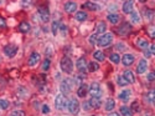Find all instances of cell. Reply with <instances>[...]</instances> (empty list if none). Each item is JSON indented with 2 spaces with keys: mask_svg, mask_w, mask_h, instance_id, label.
Here are the masks:
<instances>
[{
  "mask_svg": "<svg viewBox=\"0 0 155 116\" xmlns=\"http://www.w3.org/2000/svg\"><path fill=\"white\" fill-rule=\"evenodd\" d=\"M60 65H61V69L65 72H67V74H71L72 70H73V63H72V60L69 59L68 56H63L61 59Z\"/></svg>",
  "mask_w": 155,
  "mask_h": 116,
  "instance_id": "1",
  "label": "cell"
},
{
  "mask_svg": "<svg viewBox=\"0 0 155 116\" xmlns=\"http://www.w3.org/2000/svg\"><path fill=\"white\" fill-rule=\"evenodd\" d=\"M112 40H113V34H112V33H105V34H103V35L99 36L97 44H98V46L105 47V46H108L112 43Z\"/></svg>",
  "mask_w": 155,
  "mask_h": 116,
  "instance_id": "2",
  "label": "cell"
},
{
  "mask_svg": "<svg viewBox=\"0 0 155 116\" xmlns=\"http://www.w3.org/2000/svg\"><path fill=\"white\" fill-rule=\"evenodd\" d=\"M88 91H89V95H92V98H98L101 99L102 96V89H101V85L98 83H92L88 87Z\"/></svg>",
  "mask_w": 155,
  "mask_h": 116,
  "instance_id": "3",
  "label": "cell"
},
{
  "mask_svg": "<svg viewBox=\"0 0 155 116\" xmlns=\"http://www.w3.org/2000/svg\"><path fill=\"white\" fill-rule=\"evenodd\" d=\"M55 106L57 110H63L65 107H68V102L66 100V98L63 96L62 94H58L55 99Z\"/></svg>",
  "mask_w": 155,
  "mask_h": 116,
  "instance_id": "4",
  "label": "cell"
},
{
  "mask_svg": "<svg viewBox=\"0 0 155 116\" xmlns=\"http://www.w3.org/2000/svg\"><path fill=\"white\" fill-rule=\"evenodd\" d=\"M68 110L72 115H77L80 111V102L77 99H71L68 102Z\"/></svg>",
  "mask_w": 155,
  "mask_h": 116,
  "instance_id": "5",
  "label": "cell"
},
{
  "mask_svg": "<svg viewBox=\"0 0 155 116\" xmlns=\"http://www.w3.org/2000/svg\"><path fill=\"white\" fill-rule=\"evenodd\" d=\"M76 65H77L78 71L81 72V75L86 76V67H88V65H87V61H86V59H84V56H82V58H80L78 60H77Z\"/></svg>",
  "mask_w": 155,
  "mask_h": 116,
  "instance_id": "6",
  "label": "cell"
},
{
  "mask_svg": "<svg viewBox=\"0 0 155 116\" xmlns=\"http://www.w3.org/2000/svg\"><path fill=\"white\" fill-rule=\"evenodd\" d=\"M73 84H75V81H73V80H71V79H65V80L62 81L61 86H60L61 91H62V92H65V94L69 92V91H71V89H72V85H73Z\"/></svg>",
  "mask_w": 155,
  "mask_h": 116,
  "instance_id": "7",
  "label": "cell"
},
{
  "mask_svg": "<svg viewBox=\"0 0 155 116\" xmlns=\"http://www.w3.org/2000/svg\"><path fill=\"white\" fill-rule=\"evenodd\" d=\"M16 52H18V46L14 45V44H9V45H6L4 47V54L6 56H9V58L15 56Z\"/></svg>",
  "mask_w": 155,
  "mask_h": 116,
  "instance_id": "8",
  "label": "cell"
},
{
  "mask_svg": "<svg viewBox=\"0 0 155 116\" xmlns=\"http://www.w3.org/2000/svg\"><path fill=\"white\" fill-rule=\"evenodd\" d=\"M39 15H40L41 21H44V23H47L48 19H50V13H48L47 8H40L39 9Z\"/></svg>",
  "mask_w": 155,
  "mask_h": 116,
  "instance_id": "9",
  "label": "cell"
},
{
  "mask_svg": "<svg viewBox=\"0 0 155 116\" xmlns=\"http://www.w3.org/2000/svg\"><path fill=\"white\" fill-rule=\"evenodd\" d=\"M134 60H135L134 55H132V54H125L122 59V63H123L124 66H130L133 63H134Z\"/></svg>",
  "mask_w": 155,
  "mask_h": 116,
  "instance_id": "10",
  "label": "cell"
},
{
  "mask_svg": "<svg viewBox=\"0 0 155 116\" xmlns=\"http://www.w3.org/2000/svg\"><path fill=\"white\" fill-rule=\"evenodd\" d=\"M39 61H40V54L39 52H32L30 55V59H29V66L32 67L35 65H37Z\"/></svg>",
  "mask_w": 155,
  "mask_h": 116,
  "instance_id": "11",
  "label": "cell"
},
{
  "mask_svg": "<svg viewBox=\"0 0 155 116\" xmlns=\"http://www.w3.org/2000/svg\"><path fill=\"white\" fill-rule=\"evenodd\" d=\"M130 29H132L130 24L129 23H124L121 28L118 29V34H119V35H126V34L130 33Z\"/></svg>",
  "mask_w": 155,
  "mask_h": 116,
  "instance_id": "12",
  "label": "cell"
},
{
  "mask_svg": "<svg viewBox=\"0 0 155 116\" xmlns=\"http://www.w3.org/2000/svg\"><path fill=\"white\" fill-rule=\"evenodd\" d=\"M146 69H148L146 60L142 59V60L139 61V65H138V67H137V72H138V74H144V72L146 71Z\"/></svg>",
  "mask_w": 155,
  "mask_h": 116,
  "instance_id": "13",
  "label": "cell"
},
{
  "mask_svg": "<svg viewBox=\"0 0 155 116\" xmlns=\"http://www.w3.org/2000/svg\"><path fill=\"white\" fill-rule=\"evenodd\" d=\"M76 9H77V4L75 1H67V3H65V10L67 13H69V14H71V13H75Z\"/></svg>",
  "mask_w": 155,
  "mask_h": 116,
  "instance_id": "14",
  "label": "cell"
},
{
  "mask_svg": "<svg viewBox=\"0 0 155 116\" xmlns=\"http://www.w3.org/2000/svg\"><path fill=\"white\" fill-rule=\"evenodd\" d=\"M133 9H134L133 1H124V4H123V11L125 13V14H132Z\"/></svg>",
  "mask_w": 155,
  "mask_h": 116,
  "instance_id": "15",
  "label": "cell"
},
{
  "mask_svg": "<svg viewBox=\"0 0 155 116\" xmlns=\"http://www.w3.org/2000/svg\"><path fill=\"white\" fill-rule=\"evenodd\" d=\"M123 76H124V79L128 81L129 84H133L135 81V79H134V74H133L130 70H126V71H124V74H123Z\"/></svg>",
  "mask_w": 155,
  "mask_h": 116,
  "instance_id": "16",
  "label": "cell"
},
{
  "mask_svg": "<svg viewBox=\"0 0 155 116\" xmlns=\"http://www.w3.org/2000/svg\"><path fill=\"white\" fill-rule=\"evenodd\" d=\"M83 9H88L91 11H94V10H98V5L96 3H92V1H86L83 5Z\"/></svg>",
  "mask_w": 155,
  "mask_h": 116,
  "instance_id": "17",
  "label": "cell"
},
{
  "mask_svg": "<svg viewBox=\"0 0 155 116\" xmlns=\"http://www.w3.org/2000/svg\"><path fill=\"white\" fill-rule=\"evenodd\" d=\"M89 104H91V107L92 109H99L101 105H102V102L98 98H92L89 100Z\"/></svg>",
  "mask_w": 155,
  "mask_h": 116,
  "instance_id": "18",
  "label": "cell"
},
{
  "mask_svg": "<svg viewBox=\"0 0 155 116\" xmlns=\"http://www.w3.org/2000/svg\"><path fill=\"white\" fill-rule=\"evenodd\" d=\"M114 107H116V101H114L113 99H108L107 101H105V106H104V109H105L107 111H112Z\"/></svg>",
  "mask_w": 155,
  "mask_h": 116,
  "instance_id": "19",
  "label": "cell"
},
{
  "mask_svg": "<svg viewBox=\"0 0 155 116\" xmlns=\"http://www.w3.org/2000/svg\"><path fill=\"white\" fill-rule=\"evenodd\" d=\"M105 28H107V26H105V23H103V21H101V23H98L97 24V28H96V33L94 34H104V31H105Z\"/></svg>",
  "mask_w": 155,
  "mask_h": 116,
  "instance_id": "20",
  "label": "cell"
},
{
  "mask_svg": "<svg viewBox=\"0 0 155 116\" xmlns=\"http://www.w3.org/2000/svg\"><path fill=\"white\" fill-rule=\"evenodd\" d=\"M87 86L86 85H81L80 87H78V90H77V95H78L80 98H84L86 96V94H87Z\"/></svg>",
  "mask_w": 155,
  "mask_h": 116,
  "instance_id": "21",
  "label": "cell"
},
{
  "mask_svg": "<svg viewBox=\"0 0 155 116\" xmlns=\"http://www.w3.org/2000/svg\"><path fill=\"white\" fill-rule=\"evenodd\" d=\"M108 20L109 21L113 24V25H116V24H118L119 23V15L118 14H113V13H110V14L108 15Z\"/></svg>",
  "mask_w": 155,
  "mask_h": 116,
  "instance_id": "22",
  "label": "cell"
},
{
  "mask_svg": "<svg viewBox=\"0 0 155 116\" xmlns=\"http://www.w3.org/2000/svg\"><path fill=\"white\" fill-rule=\"evenodd\" d=\"M138 46L140 47V49H148V46H149V43H148V40L146 39H139L138 40Z\"/></svg>",
  "mask_w": 155,
  "mask_h": 116,
  "instance_id": "23",
  "label": "cell"
},
{
  "mask_svg": "<svg viewBox=\"0 0 155 116\" xmlns=\"http://www.w3.org/2000/svg\"><path fill=\"white\" fill-rule=\"evenodd\" d=\"M130 90H124V91H122L121 94H119V99L121 100H123V101H126L129 98H130Z\"/></svg>",
  "mask_w": 155,
  "mask_h": 116,
  "instance_id": "24",
  "label": "cell"
},
{
  "mask_svg": "<svg viewBox=\"0 0 155 116\" xmlns=\"http://www.w3.org/2000/svg\"><path fill=\"white\" fill-rule=\"evenodd\" d=\"M121 114H122L123 116H132V115H133L132 110H130L128 106H125V105H123V106L121 107Z\"/></svg>",
  "mask_w": 155,
  "mask_h": 116,
  "instance_id": "25",
  "label": "cell"
},
{
  "mask_svg": "<svg viewBox=\"0 0 155 116\" xmlns=\"http://www.w3.org/2000/svg\"><path fill=\"white\" fill-rule=\"evenodd\" d=\"M145 99L148 102H155V90H150L145 95Z\"/></svg>",
  "mask_w": 155,
  "mask_h": 116,
  "instance_id": "26",
  "label": "cell"
},
{
  "mask_svg": "<svg viewBox=\"0 0 155 116\" xmlns=\"http://www.w3.org/2000/svg\"><path fill=\"white\" fill-rule=\"evenodd\" d=\"M75 16H76V19L78 20V21H84V20L87 19V14L84 11H77Z\"/></svg>",
  "mask_w": 155,
  "mask_h": 116,
  "instance_id": "27",
  "label": "cell"
},
{
  "mask_svg": "<svg viewBox=\"0 0 155 116\" xmlns=\"http://www.w3.org/2000/svg\"><path fill=\"white\" fill-rule=\"evenodd\" d=\"M30 24L29 23H21L20 24V26H19V29H20V31L21 33H29L30 31Z\"/></svg>",
  "mask_w": 155,
  "mask_h": 116,
  "instance_id": "28",
  "label": "cell"
},
{
  "mask_svg": "<svg viewBox=\"0 0 155 116\" xmlns=\"http://www.w3.org/2000/svg\"><path fill=\"white\" fill-rule=\"evenodd\" d=\"M98 69H99V65H98L97 63H94V61H92V63L88 64V71L94 72V71H97Z\"/></svg>",
  "mask_w": 155,
  "mask_h": 116,
  "instance_id": "29",
  "label": "cell"
},
{
  "mask_svg": "<svg viewBox=\"0 0 155 116\" xmlns=\"http://www.w3.org/2000/svg\"><path fill=\"white\" fill-rule=\"evenodd\" d=\"M93 56H94V59H96V60H98V61H103V60H104V54H103L101 50H97V51H94Z\"/></svg>",
  "mask_w": 155,
  "mask_h": 116,
  "instance_id": "30",
  "label": "cell"
},
{
  "mask_svg": "<svg viewBox=\"0 0 155 116\" xmlns=\"http://www.w3.org/2000/svg\"><path fill=\"white\" fill-rule=\"evenodd\" d=\"M130 19H132V21L135 23V24L140 23V16H139V14H138L137 11H133L132 13V14H130Z\"/></svg>",
  "mask_w": 155,
  "mask_h": 116,
  "instance_id": "31",
  "label": "cell"
},
{
  "mask_svg": "<svg viewBox=\"0 0 155 116\" xmlns=\"http://www.w3.org/2000/svg\"><path fill=\"white\" fill-rule=\"evenodd\" d=\"M118 84L121 85V86H125V85H128L129 83H128V81H126V80L124 79L123 75H119V76H118Z\"/></svg>",
  "mask_w": 155,
  "mask_h": 116,
  "instance_id": "32",
  "label": "cell"
},
{
  "mask_svg": "<svg viewBox=\"0 0 155 116\" xmlns=\"http://www.w3.org/2000/svg\"><path fill=\"white\" fill-rule=\"evenodd\" d=\"M110 61L114 64H119V61H121V58H119L118 54H112L110 55Z\"/></svg>",
  "mask_w": 155,
  "mask_h": 116,
  "instance_id": "33",
  "label": "cell"
},
{
  "mask_svg": "<svg viewBox=\"0 0 155 116\" xmlns=\"http://www.w3.org/2000/svg\"><path fill=\"white\" fill-rule=\"evenodd\" d=\"M42 70H44V71H47L48 69H50V60H48V59H46L45 61H44V63H42Z\"/></svg>",
  "mask_w": 155,
  "mask_h": 116,
  "instance_id": "34",
  "label": "cell"
},
{
  "mask_svg": "<svg viewBox=\"0 0 155 116\" xmlns=\"http://www.w3.org/2000/svg\"><path fill=\"white\" fill-rule=\"evenodd\" d=\"M148 33H149V35L155 39V25H150L149 28H148Z\"/></svg>",
  "mask_w": 155,
  "mask_h": 116,
  "instance_id": "35",
  "label": "cell"
},
{
  "mask_svg": "<svg viewBox=\"0 0 155 116\" xmlns=\"http://www.w3.org/2000/svg\"><path fill=\"white\" fill-rule=\"evenodd\" d=\"M0 104H1V110H6V109L9 107V101L5 100V99L0 100Z\"/></svg>",
  "mask_w": 155,
  "mask_h": 116,
  "instance_id": "36",
  "label": "cell"
},
{
  "mask_svg": "<svg viewBox=\"0 0 155 116\" xmlns=\"http://www.w3.org/2000/svg\"><path fill=\"white\" fill-rule=\"evenodd\" d=\"M60 26H61V25L58 24V21H53V23H52V33H53V34L57 33V30H58Z\"/></svg>",
  "mask_w": 155,
  "mask_h": 116,
  "instance_id": "37",
  "label": "cell"
},
{
  "mask_svg": "<svg viewBox=\"0 0 155 116\" xmlns=\"http://www.w3.org/2000/svg\"><path fill=\"white\" fill-rule=\"evenodd\" d=\"M11 115L12 116H25V112L21 111V110H18V111H14Z\"/></svg>",
  "mask_w": 155,
  "mask_h": 116,
  "instance_id": "38",
  "label": "cell"
},
{
  "mask_svg": "<svg viewBox=\"0 0 155 116\" xmlns=\"http://www.w3.org/2000/svg\"><path fill=\"white\" fill-rule=\"evenodd\" d=\"M96 40H97V34H93V35H91V38H89V43H91V44L94 45Z\"/></svg>",
  "mask_w": 155,
  "mask_h": 116,
  "instance_id": "39",
  "label": "cell"
},
{
  "mask_svg": "<svg viewBox=\"0 0 155 116\" xmlns=\"http://www.w3.org/2000/svg\"><path fill=\"white\" fill-rule=\"evenodd\" d=\"M117 49H118V50H124V49H125V44L118 43V44H117Z\"/></svg>",
  "mask_w": 155,
  "mask_h": 116,
  "instance_id": "40",
  "label": "cell"
},
{
  "mask_svg": "<svg viewBox=\"0 0 155 116\" xmlns=\"http://www.w3.org/2000/svg\"><path fill=\"white\" fill-rule=\"evenodd\" d=\"M42 112H44V114H48V112H50V107H48L47 105H44V106H42Z\"/></svg>",
  "mask_w": 155,
  "mask_h": 116,
  "instance_id": "41",
  "label": "cell"
},
{
  "mask_svg": "<svg viewBox=\"0 0 155 116\" xmlns=\"http://www.w3.org/2000/svg\"><path fill=\"white\" fill-rule=\"evenodd\" d=\"M148 80H149V81L155 80V72H150L149 75H148Z\"/></svg>",
  "mask_w": 155,
  "mask_h": 116,
  "instance_id": "42",
  "label": "cell"
},
{
  "mask_svg": "<svg viewBox=\"0 0 155 116\" xmlns=\"http://www.w3.org/2000/svg\"><path fill=\"white\" fill-rule=\"evenodd\" d=\"M82 105H83V109H86V110H89V109H91V106H88V105H91L89 102H86V101H84Z\"/></svg>",
  "mask_w": 155,
  "mask_h": 116,
  "instance_id": "43",
  "label": "cell"
},
{
  "mask_svg": "<svg viewBox=\"0 0 155 116\" xmlns=\"http://www.w3.org/2000/svg\"><path fill=\"white\" fill-rule=\"evenodd\" d=\"M0 26H1L3 29L6 26V25H5V20H4V18H0Z\"/></svg>",
  "mask_w": 155,
  "mask_h": 116,
  "instance_id": "44",
  "label": "cell"
},
{
  "mask_svg": "<svg viewBox=\"0 0 155 116\" xmlns=\"http://www.w3.org/2000/svg\"><path fill=\"white\" fill-rule=\"evenodd\" d=\"M60 28H61V31H62V34H65V33L67 31V28H66V25H63V24H62V25L60 26Z\"/></svg>",
  "mask_w": 155,
  "mask_h": 116,
  "instance_id": "45",
  "label": "cell"
},
{
  "mask_svg": "<svg viewBox=\"0 0 155 116\" xmlns=\"http://www.w3.org/2000/svg\"><path fill=\"white\" fill-rule=\"evenodd\" d=\"M135 109V111H139V106H138V102H133V110Z\"/></svg>",
  "mask_w": 155,
  "mask_h": 116,
  "instance_id": "46",
  "label": "cell"
},
{
  "mask_svg": "<svg viewBox=\"0 0 155 116\" xmlns=\"http://www.w3.org/2000/svg\"><path fill=\"white\" fill-rule=\"evenodd\" d=\"M150 52L153 55H155V44L154 45H150Z\"/></svg>",
  "mask_w": 155,
  "mask_h": 116,
  "instance_id": "47",
  "label": "cell"
},
{
  "mask_svg": "<svg viewBox=\"0 0 155 116\" xmlns=\"http://www.w3.org/2000/svg\"><path fill=\"white\" fill-rule=\"evenodd\" d=\"M108 116H119V115H118L117 112H110V114H109Z\"/></svg>",
  "mask_w": 155,
  "mask_h": 116,
  "instance_id": "48",
  "label": "cell"
},
{
  "mask_svg": "<svg viewBox=\"0 0 155 116\" xmlns=\"http://www.w3.org/2000/svg\"><path fill=\"white\" fill-rule=\"evenodd\" d=\"M154 104H155V102H154Z\"/></svg>",
  "mask_w": 155,
  "mask_h": 116,
  "instance_id": "49",
  "label": "cell"
},
{
  "mask_svg": "<svg viewBox=\"0 0 155 116\" xmlns=\"http://www.w3.org/2000/svg\"><path fill=\"white\" fill-rule=\"evenodd\" d=\"M11 116H12V115H11Z\"/></svg>",
  "mask_w": 155,
  "mask_h": 116,
  "instance_id": "50",
  "label": "cell"
}]
</instances>
